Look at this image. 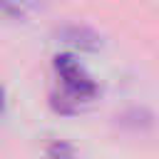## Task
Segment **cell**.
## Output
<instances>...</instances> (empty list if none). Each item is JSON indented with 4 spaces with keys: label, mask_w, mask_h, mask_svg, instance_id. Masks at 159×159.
Segmentation results:
<instances>
[{
    "label": "cell",
    "mask_w": 159,
    "mask_h": 159,
    "mask_svg": "<svg viewBox=\"0 0 159 159\" xmlns=\"http://www.w3.org/2000/svg\"><path fill=\"white\" fill-rule=\"evenodd\" d=\"M2 97H5V92H2V87H0V109H2Z\"/></svg>",
    "instance_id": "277c9868"
},
{
    "label": "cell",
    "mask_w": 159,
    "mask_h": 159,
    "mask_svg": "<svg viewBox=\"0 0 159 159\" xmlns=\"http://www.w3.org/2000/svg\"><path fill=\"white\" fill-rule=\"evenodd\" d=\"M57 37L80 50H99V45H102V37L87 25H62V27H57Z\"/></svg>",
    "instance_id": "7a4b0ae2"
},
{
    "label": "cell",
    "mask_w": 159,
    "mask_h": 159,
    "mask_svg": "<svg viewBox=\"0 0 159 159\" xmlns=\"http://www.w3.org/2000/svg\"><path fill=\"white\" fill-rule=\"evenodd\" d=\"M47 157L50 159H75V152L67 142H52L47 147Z\"/></svg>",
    "instance_id": "3957f363"
},
{
    "label": "cell",
    "mask_w": 159,
    "mask_h": 159,
    "mask_svg": "<svg viewBox=\"0 0 159 159\" xmlns=\"http://www.w3.org/2000/svg\"><path fill=\"white\" fill-rule=\"evenodd\" d=\"M55 70L62 80V84L67 87V92L77 99H87L97 94V84L94 80L80 67V62L72 55H57L55 57Z\"/></svg>",
    "instance_id": "6da1fadb"
}]
</instances>
